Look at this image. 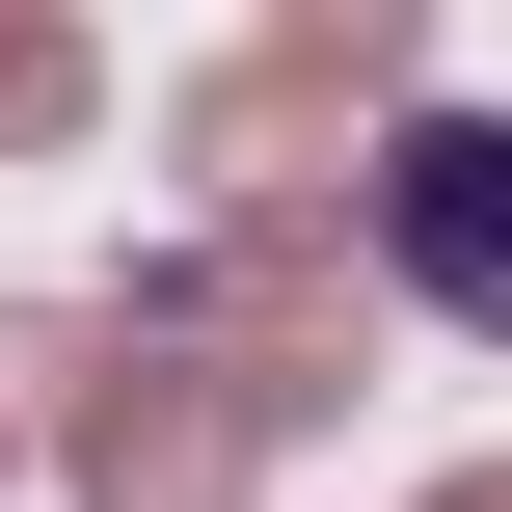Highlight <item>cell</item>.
Here are the masks:
<instances>
[{
    "mask_svg": "<svg viewBox=\"0 0 512 512\" xmlns=\"http://www.w3.org/2000/svg\"><path fill=\"white\" fill-rule=\"evenodd\" d=\"M351 189H378V270L432 324H512V108H378Z\"/></svg>",
    "mask_w": 512,
    "mask_h": 512,
    "instance_id": "7a4b0ae2",
    "label": "cell"
},
{
    "mask_svg": "<svg viewBox=\"0 0 512 512\" xmlns=\"http://www.w3.org/2000/svg\"><path fill=\"white\" fill-rule=\"evenodd\" d=\"M54 135H81V27H54V0H0V162H54Z\"/></svg>",
    "mask_w": 512,
    "mask_h": 512,
    "instance_id": "3957f363",
    "label": "cell"
},
{
    "mask_svg": "<svg viewBox=\"0 0 512 512\" xmlns=\"http://www.w3.org/2000/svg\"><path fill=\"white\" fill-rule=\"evenodd\" d=\"M0 459H27V351H0Z\"/></svg>",
    "mask_w": 512,
    "mask_h": 512,
    "instance_id": "8992f818",
    "label": "cell"
},
{
    "mask_svg": "<svg viewBox=\"0 0 512 512\" xmlns=\"http://www.w3.org/2000/svg\"><path fill=\"white\" fill-rule=\"evenodd\" d=\"M432 512H512V459H459V486H432Z\"/></svg>",
    "mask_w": 512,
    "mask_h": 512,
    "instance_id": "5b68a950",
    "label": "cell"
},
{
    "mask_svg": "<svg viewBox=\"0 0 512 512\" xmlns=\"http://www.w3.org/2000/svg\"><path fill=\"white\" fill-rule=\"evenodd\" d=\"M297 27H324V54H405V0H297Z\"/></svg>",
    "mask_w": 512,
    "mask_h": 512,
    "instance_id": "277c9868",
    "label": "cell"
},
{
    "mask_svg": "<svg viewBox=\"0 0 512 512\" xmlns=\"http://www.w3.org/2000/svg\"><path fill=\"white\" fill-rule=\"evenodd\" d=\"M54 459H81V512H243V459H270V378L135 270L108 297V351L54 378Z\"/></svg>",
    "mask_w": 512,
    "mask_h": 512,
    "instance_id": "6da1fadb",
    "label": "cell"
}]
</instances>
